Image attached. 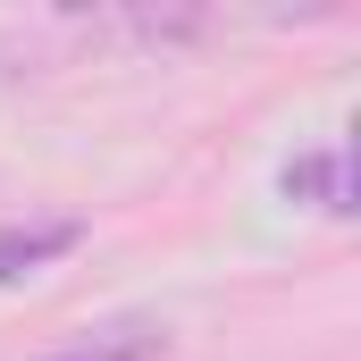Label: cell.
<instances>
[{
    "mask_svg": "<svg viewBox=\"0 0 361 361\" xmlns=\"http://www.w3.org/2000/svg\"><path fill=\"white\" fill-rule=\"evenodd\" d=\"M160 353H169V319H152V311H118V319L68 336L59 353H42V361H160Z\"/></svg>",
    "mask_w": 361,
    "mask_h": 361,
    "instance_id": "6da1fadb",
    "label": "cell"
},
{
    "mask_svg": "<svg viewBox=\"0 0 361 361\" xmlns=\"http://www.w3.org/2000/svg\"><path fill=\"white\" fill-rule=\"evenodd\" d=\"M76 244H85V219H17V227H0V286L34 277L42 261H59Z\"/></svg>",
    "mask_w": 361,
    "mask_h": 361,
    "instance_id": "7a4b0ae2",
    "label": "cell"
},
{
    "mask_svg": "<svg viewBox=\"0 0 361 361\" xmlns=\"http://www.w3.org/2000/svg\"><path fill=\"white\" fill-rule=\"evenodd\" d=\"M286 193H294V202H319V210H336V219H353V152L336 143V152L286 160Z\"/></svg>",
    "mask_w": 361,
    "mask_h": 361,
    "instance_id": "3957f363",
    "label": "cell"
}]
</instances>
